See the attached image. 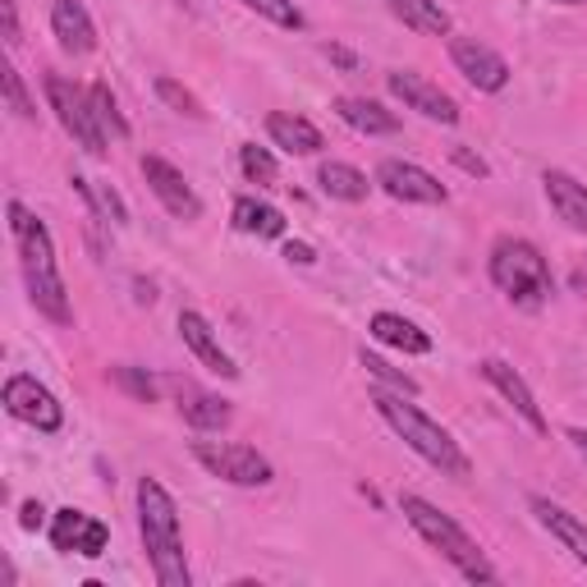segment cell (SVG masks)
I'll list each match as a JSON object with an SVG mask.
<instances>
[{"mask_svg": "<svg viewBox=\"0 0 587 587\" xmlns=\"http://www.w3.org/2000/svg\"><path fill=\"white\" fill-rule=\"evenodd\" d=\"M10 230L19 239V262H23L28 298H33V307H38L46 322L70 326L74 322V307H70V294H65V281H60V271H55L51 230L23 202H10Z\"/></svg>", "mask_w": 587, "mask_h": 587, "instance_id": "obj_1", "label": "cell"}, {"mask_svg": "<svg viewBox=\"0 0 587 587\" xmlns=\"http://www.w3.org/2000/svg\"><path fill=\"white\" fill-rule=\"evenodd\" d=\"M138 528H143V546L151 574H157L161 587H193L189 560H184V537H179V514L170 491L157 478L138 482Z\"/></svg>", "mask_w": 587, "mask_h": 587, "instance_id": "obj_2", "label": "cell"}, {"mask_svg": "<svg viewBox=\"0 0 587 587\" xmlns=\"http://www.w3.org/2000/svg\"><path fill=\"white\" fill-rule=\"evenodd\" d=\"M373 405H377V413L399 431V437H405V446H409L413 454H422L431 469H441V473L454 478V482H463V478L473 473V463H469V454L459 450V441L450 437L441 422H431L418 405H409L405 390H377Z\"/></svg>", "mask_w": 587, "mask_h": 587, "instance_id": "obj_3", "label": "cell"}, {"mask_svg": "<svg viewBox=\"0 0 587 587\" xmlns=\"http://www.w3.org/2000/svg\"><path fill=\"white\" fill-rule=\"evenodd\" d=\"M399 510H405V518L413 523V533H418L427 546H437L469 583H501V574L486 565V555L478 551V542L463 533L450 514H441L437 505L422 501V496H399Z\"/></svg>", "mask_w": 587, "mask_h": 587, "instance_id": "obj_4", "label": "cell"}, {"mask_svg": "<svg viewBox=\"0 0 587 587\" xmlns=\"http://www.w3.org/2000/svg\"><path fill=\"white\" fill-rule=\"evenodd\" d=\"M491 281H496V290L518 307H542L551 298L546 258L537 253V243L514 239V234L496 239V249H491Z\"/></svg>", "mask_w": 587, "mask_h": 587, "instance_id": "obj_5", "label": "cell"}, {"mask_svg": "<svg viewBox=\"0 0 587 587\" xmlns=\"http://www.w3.org/2000/svg\"><path fill=\"white\" fill-rule=\"evenodd\" d=\"M46 102L60 119V129H65L87 157H106V129L97 125V111H92V97L83 87H74L65 74H46Z\"/></svg>", "mask_w": 587, "mask_h": 587, "instance_id": "obj_6", "label": "cell"}, {"mask_svg": "<svg viewBox=\"0 0 587 587\" xmlns=\"http://www.w3.org/2000/svg\"><path fill=\"white\" fill-rule=\"evenodd\" d=\"M193 459L202 463L211 478L234 482V486H266L275 478L266 454H258L253 446H243V441H198Z\"/></svg>", "mask_w": 587, "mask_h": 587, "instance_id": "obj_7", "label": "cell"}, {"mask_svg": "<svg viewBox=\"0 0 587 587\" xmlns=\"http://www.w3.org/2000/svg\"><path fill=\"white\" fill-rule=\"evenodd\" d=\"M6 409H10V418L38 427V431H60V422H65L60 399L38 377H23V373L6 381Z\"/></svg>", "mask_w": 587, "mask_h": 587, "instance_id": "obj_8", "label": "cell"}, {"mask_svg": "<svg viewBox=\"0 0 587 587\" xmlns=\"http://www.w3.org/2000/svg\"><path fill=\"white\" fill-rule=\"evenodd\" d=\"M377 184L395 198V202H422V207H441L450 193H446V184L431 175V170H422V166H413V161H381L377 166Z\"/></svg>", "mask_w": 587, "mask_h": 587, "instance_id": "obj_9", "label": "cell"}, {"mask_svg": "<svg viewBox=\"0 0 587 587\" xmlns=\"http://www.w3.org/2000/svg\"><path fill=\"white\" fill-rule=\"evenodd\" d=\"M386 83H390L395 97L405 102L409 111H418L422 119H437V125H459V106H454V97H450V92H441L437 83H427L422 74H413V70H395V74H386Z\"/></svg>", "mask_w": 587, "mask_h": 587, "instance_id": "obj_10", "label": "cell"}, {"mask_svg": "<svg viewBox=\"0 0 587 587\" xmlns=\"http://www.w3.org/2000/svg\"><path fill=\"white\" fill-rule=\"evenodd\" d=\"M450 60H454V70L469 78L478 92H501L510 83V65H505V55H496L486 42L478 38H450Z\"/></svg>", "mask_w": 587, "mask_h": 587, "instance_id": "obj_11", "label": "cell"}, {"mask_svg": "<svg viewBox=\"0 0 587 587\" xmlns=\"http://www.w3.org/2000/svg\"><path fill=\"white\" fill-rule=\"evenodd\" d=\"M143 179H147V189L161 198V207L175 216V221H198V216H202V202L193 193V184L184 179L166 157H143Z\"/></svg>", "mask_w": 587, "mask_h": 587, "instance_id": "obj_12", "label": "cell"}, {"mask_svg": "<svg viewBox=\"0 0 587 587\" xmlns=\"http://www.w3.org/2000/svg\"><path fill=\"white\" fill-rule=\"evenodd\" d=\"M106 523L87 518L83 510H55L51 518V546L55 551H70V555H87V560H97V555H106Z\"/></svg>", "mask_w": 587, "mask_h": 587, "instance_id": "obj_13", "label": "cell"}, {"mask_svg": "<svg viewBox=\"0 0 587 587\" xmlns=\"http://www.w3.org/2000/svg\"><path fill=\"white\" fill-rule=\"evenodd\" d=\"M179 335H184V345L193 349V358L207 367V373L226 377V381H234V377H239L234 358L221 349V339L211 335V326H207V317H202V313H179Z\"/></svg>", "mask_w": 587, "mask_h": 587, "instance_id": "obj_14", "label": "cell"}, {"mask_svg": "<svg viewBox=\"0 0 587 587\" xmlns=\"http://www.w3.org/2000/svg\"><path fill=\"white\" fill-rule=\"evenodd\" d=\"M482 377H486L491 386H496V390L510 399V405H514V413L542 437V431H546V418H542V409H537V395L528 390V381H523V377L514 373V367L501 363V358H486V363H482Z\"/></svg>", "mask_w": 587, "mask_h": 587, "instance_id": "obj_15", "label": "cell"}, {"mask_svg": "<svg viewBox=\"0 0 587 587\" xmlns=\"http://www.w3.org/2000/svg\"><path fill=\"white\" fill-rule=\"evenodd\" d=\"M51 33H55L60 51H70V55H87L92 46H97V23H92V14L78 6V0H55L51 6Z\"/></svg>", "mask_w": 587, "mask_h": 587, "instance_id": "obj_16", "label": "cell"}, {"mask_svg": "<svg viewBox=\"0 0 587 587\" xmlns=\"http://www.w3.org/2000/svg\"><path fill=\"white\" fill-rule=\"evenodd\" d=\"M542 184H546V202L555 207V216L569 230L587 234V184H578L569 170H546Z\"/></svg>", "mask_w": 587, "mask_h": 587, "instance_id": "obj_17", "label": "cell"}, {"mask_svg": "<svg viewBox=\"0 0 587 587\" xmlns=\"http://www.w3.org/2000/svg\"><path fill=\"white\" fill-rule=\"evenodd\" d=\"M266 134L275 147H285L290 157H317V151L326 147L322 129L313 125V119H303V115H290V111H275L266 119Z\"/></svg>", "mask_w": 587, "mask_h": 587, "instance_id": "obj_18", "label": "cell"}, {"mask_svg": "<svg viewBox=\"0 0 587 587\" xmlns=\"http://www.w3.org/2000/svg\"><path fill=\"white\" fill-rule=\"evenodd\" d=\"M533 514H537V523L555 537V542H565L569 551H574V560L578 565H587V523L583 518H574L565 505H555V501H546V496H533Z\"/></svg>", "mask_w": 587, "mask_h": 587, "instance_id": "obj_19", "label": "cell"}, {"mask_svg": "<svg viewBox=\"0 0 587 587\" xmlns=\"http://www.w3.org/2000/svg\"><path fill=\"white\" fill-rule=\"evenodd\" d=\"M335 115L345 119L349 129L367 134V138L399 134V115H395V111H386V106H381V102H373V97H339V102H335Z\"/></svg>", "mask_w": 587, "mask_h": 587, "instance_id": "obj_20", "label": "cell"}, {"mask_svg": "<svg viewBox=\"0 0 587 587\" xmlns=\"http://www.w3.org/2000/svg\"><path fill=\"white\" fill-rule=\"evenodd\" d=\"M179 413H184V422H189L193 431H221L234 409L226 405L221 395H211V390L179 386Z\"/></svg>", "mask_w": 587, "mask_h": 587, "instance_id": "obj_21", "label": "cell"}, {"mask_svg": "<svg viewBox=\"0 0 587 587\" xmlns=\"http://www.w3.org/2000/svg\"><path fill=\"white\" fill-rule=\"evenodd\" d=\"M386 6L399 23L413 28V33H422V38H446L450 33V14L441 10V0H386Z\"/></svg>", "mask_w": 587, "mask_h": 587, "instance_id": "obj_22", "label": "cell"}, {"mask_svg": "<svg viewBox=\"0 0 587 587\" xmlns=\"http://www.w3.org/2000/svg\"><path fill=\"white\" fill-rule=\"evenodd\" d=\"M367 331H373V335L381 339V345L399 349V354H431V335L418 331V326L405 322V317H395V313H377Z\"/></svg>", "mask_w": 587, "mask_h": 587, "instance_id": "obj_23", "label": "cell"}, {"mask_svg": "<svg viewBox=\"0 0 587 587\" xmlns=\"http://www.w3.org/2000/svg\"><path fill=\"white\" fill-rule=\"evenodd\" d=\"M317 184H322V193L335 198V202H363L367 189H373V184H367V175L358 166H349V161H326L317 170Z\"/></svg>", "mask_w": 587, "mask_h": 587, "instance_id": "obj_24", "label": "cell"}, {"mask_svg": "<svg viewBox=\"0 0 587 587\" xmlns=\"http://www.w3.org/2000/svg\"><path fill=\"white\" fill-rule=\"evenodd\" d=\"M234 230L258 234V239H281V234H285V216L275 211L271 202L239 198V202H234Z\"/></svg>", "mask_w": 587, "mask_h": 587, "instance_id": "obj_25", "label": "cell"}, {"mask_svg": "<svg viewBox=\"0 0 587 587\" xmlns=\"http://www.w3.org/2000/svg\"><path fill=\"white\" fill-rule=\"evenodd\" d=\"M87 97H92V111H97V125L106 129V138H119V143H125V138H129V119L119 115V102H115L111 83H92Z\"/></svg>", "mask_w": 587, "mask_h": 587, "instance_id": "obj_26", "label": "cell"}, {"mask_svg": "<svg viewBox=\"0 0 587 587\" xmlns=\"http://www.w3.org/2000/svg\"><path fill=\"white\" fill-rule=\"evenodd\" d=\"M239 166H243V175H249L253 184H262V189H271L275 179H281V170H275V157L266 147H258V143H243L239 147Z\"/></svg>", "mask_w": 587, "mask_h": 587, "instance_id": "obj_27", "label": "cell"}, {"mask_svg": "<svg viewBox=\"0 0 587 587\" xmlns=\"http://www.w3.org/2000/svg\"><path fill=\"white\" fill-rule=\"evenodd\" d=\"M239 6L262 14V19H271L275 28H290V33H298V28H303V10L294 6V0H239Z\"/></svg>", "mask_w": 587, "mask_h": 587, "instance_id": "obj_28", "label": "cell"}, {"mask_svg": "<svg viewBox=\"0 0 587 587\" xmlns=\"http://www.w3.org/2000/svg\"><path fill=\"white\" fill-rule=\"evenodd\" d=\"M363 367H367V373H373L377 381H386L390 390H405V395H418V381H413V377H405V373H399V367H390L386 358H377V354H363Z\"/></svg>", "mask_w": 587, "mask_h": 587, "instance_id": "obj_29", "label": "cell"}, {"mask_svg": "<svg viewBox=\"0 0 587 587\" xmlns=\"http://www.w3.org/2000/svg\"><path fill=\"white\" fill-rule=\"evenodd\" d=\"M157 97H161V102H170L179 115H193V119H202V106H198V97H193L189 87H179L175 78H157Z\"/></svg>", "mask_w": 587, "mask_h": 587, "instance_id": "obj_30", "label": "cell"}, {"mask_svg": "<svg viewBox=\"0 0 587 587\" xmlns=\"http://www.w3.org/2000/svg\"><path fill=\"white\" fill-rule=\"evenodd\" d=\"M6 102H10V111H14L19 119H33V115H38V106L28 102V92H23L19 70H6Z\"/></svg>", "mask_w": 587, "mask_h": 587, "instance_id": "obj_31", "label": "cell"}, {"mask_svg": "<svg viewBox=\"0 0 587 587\" xmlns=\"http://www.w3.org/2000/svg\"><path fill=\"white\" fill-rule=\"evenodd\" d=\"M115 381H119V386H129L138 399H151V395H157V381L143 377V373H134V367H115Z\"/></svg>", "mask_w": 587, "mask_h": 587, "instance_id": "obj_32", "label": "cell"}, {"mask_svg": "<svg viewBox=\"0 0 587 587\" xmlns=\"http://www.w3.org/2000/svg\"><path fill=\"white\" fill-rule=\"evenodd\" d=\"M454 166H463L469 175H478V179H486L491 170H486V161L482 157H473V151H463V147H454Z\"/></svg>", "mask_w": 587, "mask_h": 587, "instance_id": "obj_33", "label": "cell"}, {"mask_svg": "<svg viewBox=\"0 0 587 587\" xmlns=\"http://www.w3.org/2000/svg\"><path fill=\"white\" fill-rule=\"evenodd\" d=\"M0 10H6V42L19 46V42H23V38H19V6H14V0H0Z\"/></svg>", "mask_w": 587, "mask_h": 587, "instance_id": "obj_34", "label": "cell"}, {"mask_svg": "<svg viewBox=\"0 0 587 587\" xmlns=\"http://www.w3.org/2000/svg\"><path fill=\"white\" fill-rule=\"evenodd\" d=\"M285 258H290V262H298V266H313V262H317V253L307 249V243H294V239L285 243Z\"/></svg>", "mask_w": 587, "mask_h": 587, "instance_id": "obj_35", "label": "cell"}, {"mask_svg": "<svg viewBox=\"0 0 587 587\" xmlns=\"http://www.w3.org/2000/svg\"><path fill=\"white\" fill-rule=\"evenodd\" d=\"M19 523H23L28 533H33V528H42V505H38V501H28V505H23V518H19Z\"/></svg>", "mask_w": 587, "mask_h": 587, "instance_id": "obj_36", "label": "cell"}, {"mask_svg": "<svg viewBox=\"0 0 587 587\" xmlns=\"http://www.w3.org/2000/svg\"><path fill=\"white\" fill-rule=\"evenodd\" d=\"M326 55L335 60V65H345V70H354V65H358V60H354V51H345V46H331Z\"/></svg>", "mask_w": 587, "mask_h": 587, "instance_id": "obj_37", "label": "cell"}, {"mask_svg": "<svg viewBox=\"0 0 587 587\" xmlns=\"http://www.w3.org/2000/svg\"><path fill=\"white\" fill-rule=\"evenodd\" d=\"M569 441H574V446L587 454V431H569Z\"/></svg>", "mask_w": 587, "mask_h": 587, "instance_id": "obj_38", "label": "cell"}, {"mask_svg": "<svg viewBox=\"0 0 587 587\" xmlns=\"http://www.w3.org/2000/svg\"><path fill=\"white\" fill-rule=\"evenodd\" d=\"M560 6H587V0H560Z\"/></svg>", "mask_w": 587, "mask_h": 587, "instance_id": "obj_39", "label": "cell"}, {"mask_svg": "<svg viewBox=\"0 0 587 587\" xmlns=\"http://www.w3.org/2000/svg\"><path fill=\"white\" fill-rule=\"evenodd\" d=\"M179 6H184V0H179Z\"/></svg>", "mask_w": 587, "mask_h": 587, "instance_id": "obj_40", "label": "cell"}]
</instances>
